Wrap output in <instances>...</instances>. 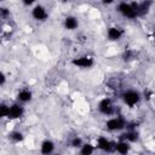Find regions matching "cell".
<instances>
[{
  "label": "cell",
  "mask_w": 155,
  "mask_h": 155,
  "mask_svg": "<svg viewBox=\"0 0 155 155\" xmlns=\"http://www.w3.org/2000/svg\"><path fill=\"white\" fill-rule=\"evenodd\" d=\"M126 126H127V121L122 116H114L105 121V127L110 132L121 131V130L126 128Z\"/></svg>",
  "instance_id": "obj_1"
},
{
  "label": "cell",
  "mask_w": 155,
  "mask_h": 155,
  "mask_svg": "<svg viewBox=\"0 0 155 155\" xmlns=\"http://www.w3.org/2000/svg\"><path fill=\"white\" fill-rule=\"evenodd\" d=\"M121 98H122L124 103H125L128 108H133L134 105H137V104L139 103L142 96H140V93H139L138 91H136V90H127V91H125V92L122 93Z\"/></svg>",
  "instance_id": "obj_2"
},
{
  "label": "cell",
  "mask_w": 155,
  "mask_h": 155,
  "mask_svg": "<svg viewBox=\"0 0 155 155\" xmlns=\"http://www.w3.org/2000/svg\"><path fill=\"white\" fill-rule=\"evenodd\" d=\"M117 11L121 16L128 18V19H134L138 17V13L136 11V8L133 7L132 2H126V1H121L117 5Z\"/></svg>",
  "instance_id": "obj_3"
},
{
  "label": "cell",
  "mask_w": 155,
  "mask_h": 155,
  "mask_svg": "<svg viewBox=\"0 0 155 155\" xmlns=\"http://www.w3.org/2000/svg\"><path fill=\"white\" fill-rule=\"evenodd\" d=\"M115 145H116V142H113L104 136H101L97 138V148L102 151L113 153V151H115Z\"/></svg>",
  "instance_id": "obj_4"
},
{
  "label": "cell",
  "mask_w": 155,
  "mask_h": 155,
  "mask_svg": "<svg viewBox=\"0 0 155 155\" xmlns=\"http://www.w3.org/2000/svg\"><path fill=\"white\" fill-rule=\"evenodd\" d=\"M98 111L105 116H111L115 113V108L113 105V102L110 98H103L98 103Z\"/></svg>",
  "instance_id": "obj_5"
},
{
  "label": "cell",
  "mask_w": 155,
  "mask_h": 155,
  "mask_svg": "<svg viewBox=\"0 0 155 155\" xmlns=\"http://www.w3.org/2000/svg\"><path fill=\"white\" fill-rule=\"evenodd\" d=\"M71 64L78 68H81V69H90L94 65V61L90 56H81V57L74 58L71 61Z\"/></svg>",
  "instance_id": "obj_6"
},
{
  "label": "cell",
  "mask_w": 155,
  "mask_h": 155,
  "mask_svg": "<svg viewBox=\"0 0 155 155\" xmlns=\"http://www.w3.org/2000/svg\"><path fill=\"white\" fill-rule=\"evenodd\" d=\"M23 115H24V107L19 102L18 103H13V104L10 105L7 119H10V120H18Z\"/></svg>",
  "instance_id": "obj_7"
},
{
  "label": "cell",
  "mask_w": 155,
  "mask_h": 155,
  "mask_svg": "<svg viewBox=\"0 0 155 155\" xmlns=\"http://www.w3.org/2000/svg\"><path fill=\"white\" fill-rule=\"evenodd\" d=\"M31 17L35 19V21H46L48 18V12L46 10L45 6L42 5H35L31 10Z\"/></svg>",
  "instance_id": "obj_8"
},
{
  "label": "cell",
  "mask_w": 155,
  "mask_h": 155,
  "mask_svg": "<svg viewBox=\"0 0 155 155\" xmlns=\"http://www.w3.org/2000/svg\"><path fill=\"white\" fill-rule=\"evenodd\" d=\"M122 35H124V31L119 27H109L107 29V38L110 41H117L122 38Z\"/></svg>",
  "instance_id": "obj_9"
},
{
  "label": "cell",
  "mask_w": 155,
  "mask_h": 155,
  "mask_svg": "<svg viewBox=\"0 0 155 155\" xmlns=\"http://www.w3.org/2000/svg\"><path fill=\"white\" fill-rule=\"evenodd\" d=\"M120 139L127 140L128 143H136L139 139V133L136 131V128H127V131L121 134Z\"/></svg>",
  "instance_id": "obj_10"
},
{
  "label": "cell",
  "mask_w": 155,
  "mask_h": 155,
  "mask_svg": "<svg viewBox=\"0 0 155 155\" xmlns=\"http://www.w3.org/2000/svg\"><path fill=\"white\" fill-rule=\"evenodd\" d=\"M33 98V92L28 88H23L17 93V101L19 103H28Z\"/></svg>",
  "instance_id": "obj_11"
},
{
  "label": "cell",
  "mask_w": 155,
  "mask_h": 155,
  "mask_svg": "<svg viewBox=\"0 0 155 155\" xmlns=\"http://www.w3.org/2000/svg\"><path fill=\"white\" fill-rule=\"evenodd\" d=\"M153 6V0H143L142 2H138V17L147 15Z\"/></svg>",
  "instance_id": "obj_12"
},
{
  "label": "cell",
  "mask_w": 155,
  "mask_h": 155,
  "mask_svg": "<svg viewBox=\"0 0 155 155\" xmlns=\"http://www.w3.org/2000/svg\"><path fill=\"white\" fill-rule=\"evenodd\" d=\"M131 143H128L127 140H124V139H120L119 142H116V145H115V151L119 153V154H127L130 150H131Z\"/></svg>",
  "instance_id": "obj_13"
},
{
  "label": "cell",
  "mask_w": 155,
  "mask_h": 155,
  "mask_svg": "<svg viewBox=\"0 0 155 155\" xmlns=\"http://www.w3.org/2000/svg\"><path fill=\"white\" fill-rule=\"evenodd\" d=\"M79 27V21L74 16H68L64 18V28L68 30H75Z\"/></svg>",
  "instance_id": "obj_14"
},
{
  "label": "cell",
  "mask_w": 155,
  "mask_h": 155,
  "mask_svg": "<svg viewBox=\"0 0 155 155\" xmlns=\"http://www.w3.org/2000/svg\"><path fill=\"white\" fill-rule=\"evenodd\" d=\"M40 151L42 154H46V155L53 153L54 151V143L51 139H45L40 145Z\"/></svg>",
  "instance_id": "obj_15"
},
{
  "label": "cell",
  "mask_w": 155,
  "mask_h": 155,
  "mask_svg": "<svg viewBox=\"0 0 155 155\" xmlns=\"http://www.w3.org/2000/svg\"><path fill=\"white\" fill-rule=\"evenodd\" d=\"M92 153H94V147H93L92 144H90V143H84V144L80 147V154H82V155H90V154H92Z\"/></svg>",
  "instance_id": "obj_16"
},
{
  "label": "cell",
  "mask_w": 155,
  "mask_h": 155,
  "mask_svg": "<svg viewBox=\"0 0 155 155\" xmlns=\"http://www.w3.org/2000/svg\"><path fill=\"white\" fill-rule=\"evenodd\" d=\"M8 137H10V139H11L13 143H19V142H22V140L24 139L23 133L19 132V131H13V132H11V133L8 134Z\"/></svg>",
  "instance_id": "obj_17"
},
{
  "label": "cell",
  "mask_w": 155,
  "mask_h": 155,
  "mask_svg": "<svg viewBox=\"0 0 155 155\" xmlns=\"http://www.w3.org/2000/svg\"><path fill=\"white\" fill-rule=\"evenodd\" d=\"M8 110H10V105H6V104H1L0 105V117H7L8 116Z\"/></svg>",
  "instance_id": "obj_18"
},
{
  "label": "cell",
  "mask_w": 155,
  "mask_h": 155,
  "mask_svg": "<svg viewBox=\"0 0 155 155\" xmlns=\"http://www.w3.org/2000/svg\"><path fill=\"white\" fill-rule=\"evenodd\" d=\"M82 144H84V142H82V139L80 137H74L71 139V142H70V145L74 147V148H80Z\"/></svg>",
  "instance_id": "obj_19"
},
{
  "label": "cell",
  "mask_w": 155,
  "mask_h": 155,
  "mask_svg": "<svg viewBox=\"0 0 155 155\" xmlns=\"http://www.w3.org/2000/svg\"><path fill=\"white\" fill-rule=\"evenodd\" d=\"M132 57H133V52H132L131 50H126V51L122 53V58H124L125 61H130V59H132Z\"/></svg>",
  "instance_id": "obj_20"
},
{
  "label": "cell",
  "mask_w": 155,
  "mask_h": 155,
  "mask_svg": "<svg viewBox=\"0 0 155 155\" xmlns=\"http://www.w3.org/2000/svg\"><path fill=\"white\" fill-rule=\"evenodd\" d=\"M0 15H1V18L2 19H6L10 16V11L7 8H5V7H1L0 8Z\"/></svg>",
  "instance_id": "obj_21"
},
{
  "label": "cell",
  "mask_w": 155,
  "mask_h": 155,
  "mask_svg": "<svg viewBox=\"0 0 155 155\" xmlns=\"http://www.w3.org/2000/svg\"><path fill=\"white\" fill-rule=\"evenodd\" d=\"M5 82H6V75L1 71V73H0V85H1V86H4V85H5Z\"/></svg>",
  "instance_id": "obj_22"
},
{
  "label": "cell",
  "mask_w": 155,
  "mask_h": 155,
  "mask_svg": "<svg viewBox=\"0 0 155 155\" xmlns=\"http://www.w3.org/2000/svg\"><path fill=\"white\" fill-rule=\"evenodd\" d=\"M35 1H36V0H22V2H23L24 6H31Z\"/></svg>",
  "instance_id": "obj_23"
},
{
  "label": "cell",
  "mask_w": 155,
  "mask_h": 155,
  "mask_svg": "<svg viewBox=\"0 0 155 155\" xmlns=\"http://www.w3.org/2000/svg\"><path fill=\"white\" fill-rule=\"evenodd\" d=\"M114 1H115V0H101V2H102L103 5H105V6H108V5H111Z\"/></svg>",
  "instance_id": "obj_24"
},
{
  "label": "cell",
  "mask_w": 155,
  "mask_h": 155,
  "mask_svg": "<svg viewBox=\"0 0 155 155\" xmlns=\"http://www.w3.org/2000/svg\"><path fill=\"white\" fill-rule=\"evenodd\" d=\"M154 115H155V110H154Z\"/></svg>",
  "instance_id": "obj_25"
}]
</instances>
